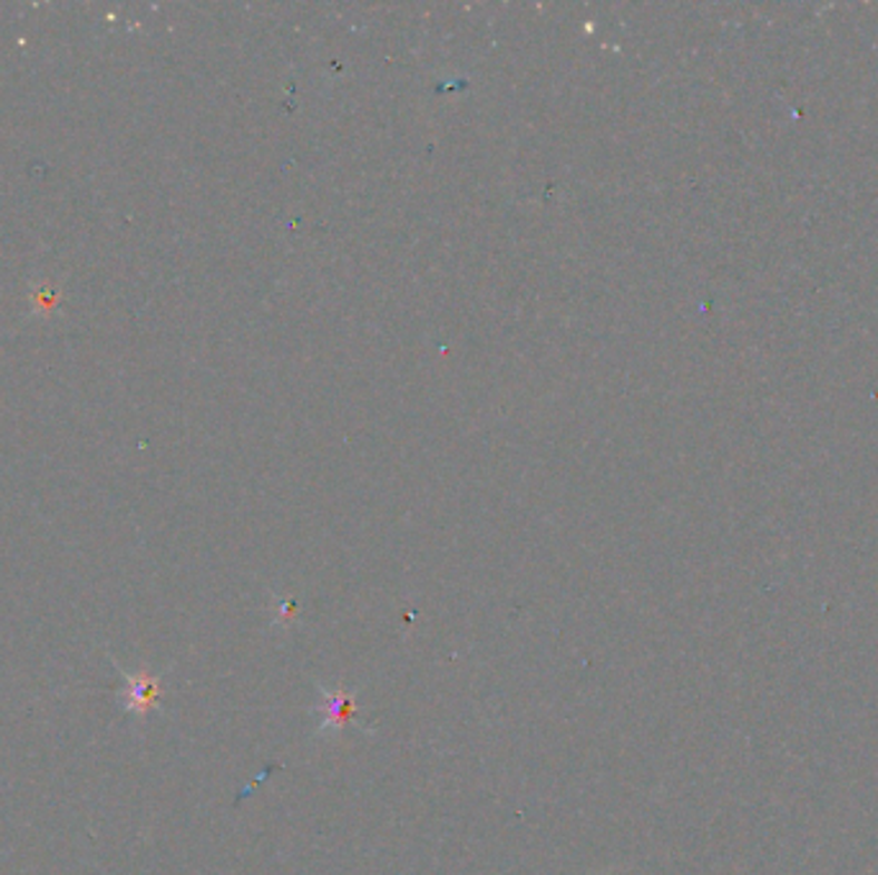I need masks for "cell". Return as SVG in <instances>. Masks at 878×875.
I'll list each match as a JSON object with an SVG mask.
<instances>
[{
    "instance_id": "obj_1",
    "label": "cell",
    "mask_w": 878,
    "mask_h": 875,
    "mask_svg": "<svg viewBox=\"0 0 878 875\" xmlns=\"http://www.w3.org/2000/svg\"><path fill=\"white\" fill-rule=\"evenodd\" d=\"M121 678L126 681L124 688V707L126 711L131 713H145L157 707L159 701V678L149 675V673H139V675H129V673H121Z\"/></svg>"
}]
</instances>
